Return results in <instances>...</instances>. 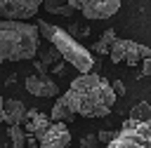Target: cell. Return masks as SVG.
<instances>
[{"mask_svg": "<svg viewBox=\"0 0 151 148\" xmlns=\"http://www.w3.org/2000/svg\"><path fill=\"white\" fill-rule=\"evenodd\" d=\"M64 99L73 110V115H83V117H104L116 106V94L111 82L97 73L78 75L68 85Z\"/></svg>", "mask_w": 151, "mask_h": 148, "instance_id": "6da1fadb", "label": "cell"}, {"mask_svg": "<svg viewBox=\"0 0 151 148\" xmlns=\"http://www.w3.org/2000/svg\"><path fill=\"white\" fill-rule=\"evenodd\" d=\"M40 31L26 21H0V63L28 61L38 54Z\"/></svg>", "mask_w": 151, "mask_h": 148, "instance_id": "7a4b0ae2", "label": "cell"}, {"mask_svg": "<svg viewBox=\"0 0 151 148\" xmlns=\"http://www.w3.org/2000/svg\"><path fill=\"white\" fill-rule=\"evenodd\" d=\"M38 31H40V35L61 54V59L64 61H68L71 66H76V70L83 75V73H90L92 70V66H94V59H92V54H90V49H85L66 28H61V26H52V23H47L45 19H38Z\"/></svg>", "mask_w": 151, "mask_h": 148, "instance_id": "3957f363", "label": "cell"}, {"mask_svg": "<svg viewBox=\"0 0 151 148\" xmlns=\"http://www.w3.org/2000/svg\"><path fill=\"white\" fill-rule=\"evenodd\" d=\"M106 148H151V125L127 117Z\"/></svg>", "mask_w": 151, "mask_h": 148, "instance_id": "277c9868", "label": "cell"}, {"mask_svg": "<svg viewBox=\"0 0 151 148\" xmlns=\"http://www.w3.org/2000/svg\"><path fill=\"white\" fill-rule=\"evenodd\" d=\"M111 61L113 63H127V66H137L139 61L149 59L151 56V49L142 42H132V40H116L111 45V52H109Z\"/></svg>", "mask_w": 151, "mask_h": 148, "instance_id": "5b68a950", "label": "cell"}, {"mask_svg": "<svg viewBox=\"0 0 151 148\" xmlns=\"http://www.w3.org/2000/svg\"><path fill=\"white\" fill-rule=\"evenodd\" d=\"M68 5L83 12L85 19H111L120 9V0H68Z\"/></svg>", "mask_w": 151, "mask_h": 148, "instance_id": "8992f818", "label": "cell"}, {"mask_svg": "<svg viewBox=\"0 0 151 148\" xmlns=\"http://www.w3.org/2000/svg\"><path fill=\"white\" fill-rule=\"evenodd\" d=\"M40 5L42 0H0V21H26Z\"/></svg>", "mask_w": 151, "mask_h": 148, "instance_id": "52a82bcc", "label": "cell"}, {"mask_svg": "<svg viewBox=\"0 0 151 148\" xmlns=\"http://www.w3.org/2000/svg\"><path fill=\"white\" fill-rule=\"evenodd\" d=\"M71 143V132L64 122H52L47 132L38 139V148H68Z\"/></svg>", "mask_w": 151, "mask_h": 148, "instance_id": "ba28073f", "label": "cell"}, {"mask_svg": "<svg viewBox=\"0 0 151 148\" xmlns=\"http://www.w3.org/2000/svg\"><path fill=\"white\" fill-rule=\"evenodd\" d=\"M26 89L33 94V96H42V99H50V96H57V82L50 78V75H28L26 78Z\"/></svg>", "mask_w": 151, "mask_h": 148, "instance_id": "9c48e42d", "label": "cell"}, {"mask_svg": "<svg viewBox=\"0 0 151 148\" xmlns=\"http://www.w3.org/2000/svg\"><path fill=\"white\" fill-rule=\"evenodd\" d=\"M24 125H26V132H28L31 136L40 139V136L47 132V127L52 125V120H50L45 113H40V110H26V120H24Z\"/></svg>", "mask_w": 151, "mask_h": 148, "instance_id": "30bf717a", "label": "cell"}, {"mask_svg": "<svg viewBox=\"0 0 151 148\" xmlns=\"http://www.w3.org/2000/svg\"><path fill=\"white\" fill-rule=\"evenodd\" d=\"M26 120V106L17 99H5V122L9 127H17V125H24Z\"/></svg>", "mask_w": 151, "mask_h": 148, "instance_id": "8fae6325", "label": "cell"}, {"mask_svg": "<svg viewBox=\"0 0 151 148\" xmlns=\"http://www.w3.org/2000/svg\"><path fill=\"white\" fill-rule=\"evenodd\" d=\"M73 117H76V115H73V110L68 108L66 99H64V96H59V99H57V103L52 106L50 120H52V122H64V125H66V122H71Z\"/></svg>", "mask_w": 151, "mask_h": 148, "instance_id": "7c38bea8", "label": "cell"}, {"mask_svg": "<svg viewBox=\"0 0 151 148\" xmlns=\"http://www.w3.org/2000/svg\"><path fill=\"white\" fill-rule=\"evenodd\" d=\"M42 7L45 12L50 14H61V16H71L76 9L68 5V0H42Z\"/></svg>", "mask_w": 151, "mask_h": 148, "instance_id": "4fadbf2b", "label": "cell"}, {"mask_svg": "<svg viewBox=\"0 0 151 148\" xmlns=\"http://www.w3.org/2000/svg\"><path fill=\"white\" fill-rule=\"evenodd\" d=\"M130 120L149 122V125H151V103H149V101H139L137 106H132V110H130Z\"/></svg>", "mask_w": 151, "mask_h": 148, "instance_id": "5bb4252c", "label": "cell"}, {"mask_svg": "<svg viewBox=\"0 0 151 148\" xmlns=\"http://www.w3.org/2000/svg\"><path fill=\"white\" fill-rule=\"evenodd\" d=\"M116 40H118V38H116L113 28L104 31V33H101V38L94 42V52H97V54H109V52H111V45H113Z\"/></svg>", "mask_w": 151, "mask_h": 148, "instance_id": "9a60e30c", "label": "cell"}, {"mask_svg": "<svg viewBox=\"0 0 151 148\" xmlns=\"http://www.w3.org/2000/svg\"><path fill=\"white\" fill-rule=\"evenodd\" d=\"M38 56H40L38 61H42V63L47 66V63H54V61H57L61 54H59V52H57L52 45H50V47H42V45H40V47H38Z\"/></svg>", "mask_w": 151, "mask_h": 148, "instance_id": "2e32d148", "label": "cell"}, {"mask_svg": "<svg viewBox=\"0 0 151 148\" xmlns=\"http://www.w3.org/2000/svg\"><path fill=\"white\" fill-rule=\"evenodd\" d=\"M9 139H12L14 148H26V136H24V129H21V125H17V127H9Z\"/></svg>", "mask_w": 151, "mask_h": 148, "instance_id": "e0dca14e", "label": "cell"}, {"mask_svg": "<svg viewBox=\"0 0 151 148\" xmlns=\"http://www.w3.org/2000/svg\"><path fill=\"white\" fill-rule=\"evenodd\" d=\"M97 136L94 134H85L83 139H80V148H97Z\"/></svg>", "mask_w": 151, "mask_h": 148, "instance_id": "ac0fdd59", "label": "cell"}, {"mask_svg": "<svg viewBox=\"0 0 151 148\" xmlns=\"http://www.w3.org/2000/svg\"><path fill=\"white\" fill-rule=\"evenodd\" d=\"M113 136H116V132H99V134H97V141H99V143H106V146H109V143L113 141Z\"/></svg>", "mask_w": 151, "mask_h": 148, "instance_id": "d6986e66", "label": "cell"}, {"mask_svg": "<svg viewBox=\"0 0 151 148\" xmlns=\"http://www.w3.org/2000/svg\"><path fill=\"white\" fill-rule=\"evenodd\" d=\"M111 87H113V94H116V96H123V94H125V85H123L120 80H113Z\"/></svg>", "mask_w": 151, "mask_h": 148, "instance_id": "ffe728a7", "label": "cell"}, {"mask_svg": "<svg viewBox=\"0 0 151 148\" xmlns=\"http://www.w3.org/2000/svg\"><path fill=\"white\" fill-rule=\"evenodd\" d=\"M142 75H146V78H151V56L142 61Z\"/></svg>", "mask_w": 151, "mask_h": 148, "instance_id": "44dd1931", "label": "cell"}, {"mask_svg": "<svg viewBox=\"0 0 151 148\" xmlns=\"http://www.w3.org/2000/svg\"><path fill=\"white\" fill-rule=\"evenodd\" d=\"M26 143H28L26 148H38V139H35V136H31V139H26Z\"/></svg>", "mask_w": 151, "mask_h": 148, "instance_id": "7402d4cb", "label": "cell"}, {"mask_svg": "<svg viewBox=\"0 0 151 148\" xmlns=\"http://www.w3.org/2000/svg\"><path fill=\"white\" fill-rule=\"evenodd\" d=\"M0 122H5V99L0 96Z\"/></svg>", "mask_w": 151, "mask_h": 148, "instance_id": "603a6c76", "label": "cell"}, {"mask_svg": "<svg viewBox=\"0 0 151 148\" xmlns=\"http://www.w3.org/2000/svg\"><path fill=\"white\" fill-rule=\"evenodd\" d=\"M52 70H54V73H57V75H64V63H57V66H54V68H52Z\"/></svg>", "mask_w": 151, "mask_h": 148, "instance_id": "cb8c5ba5", "label": "cell"}]
</instances>
